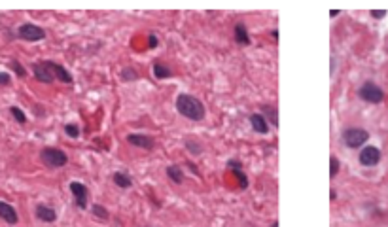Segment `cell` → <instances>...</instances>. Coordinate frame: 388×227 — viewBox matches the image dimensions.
Returning a JSON list of instances; mask_svg holds the SVG:
<instances>
[{"mask_svg": "<svg viewBox=\"0 0 388 227\" xmlns=\"http://www.w3.org/2000/svg\"><path fill=\"white\" fill-rule=\"evenodd\" d=\"M187 167H189V170H191L193 174H197V176H199V170H197V167H195L193 163H187Z\"/></svg>", "mask_w": 388, "mask_h": 227, "instance_id": "obj_30", "label": "cell"}, {"mask_svg": "<svg viewBox=\"0 0 388 227\" xmlns=\"http://www.w3.org/2000/svg\"><path fill=\"white\" fill-rule=\"evenodd\" d=\"M32 74H34V78L40 82V84H53L55 78H53V74L50 72V68L46 66V63H34L32 64Z\"/></svg>", "mask_w": 388, "mask_h": 227, "instance_id": "obj_11", "label": "cell"}, {"mask_svg": "<svg viewBox=\"0 0 388 227\" xmlns=\"http://www.w3.org/2000/svg\"><path fill=\"white\" fill-rule=\"evenodd\" d=\"M127 142H129L131 146H135V148H142V149H153L156 146V140H153V136L150 135H142V133H131L127 135Z\"/></svg>", "mask_w": 388, "mask_h": 227, "instance_id": "obj_9", "label": "cell"}, {"mask_svg": "<svg viewBox=\"0 0 388 227\" xmlns=\"http://www.w3.org/2000/svg\"><path fill=\"white\" fill-rule=\"evenodd\" d=\"M330 199H331V201H335V199H337V193H335V190H331V192H330Z\"/></svg>", "mask_w": 388, "mask_h": 227, "instance_id": "obj_32", "label": "cell"}, {"mask_svg": "<svg viewBox=\"0 0 388 227\" xmlns=\"http://www.w3.org/2000/svg\"><path fill=\"white\" fill-rule=\"evenodd\" d=\"M339 159L335 156H331L330 157V178H335L337 176V172H339Z\"/></svg>", "mask_w": 388, "mask_h": 227, "instance_id": "obj_26", "label": "cell"}, {"mask_svg": "<svg viewBox=\"0 0 388 227\" xmlns=\"http://www.w3.org/2000/svg\"><path fill=\"white\" fill-rule=\"evenodd\" d=\"M271 227H279V221H273V225Z\"/></svg>", "mask_w": 388, "mask_h": 227, "instance_id": "obj_34", "label": "cell"}, {"mask_svg": "<svg viewBox=\"0 0 388 227\" xmlns=\"http://www.w3.org/2000/svg\"><path fill=\"white\" fill-rule=\"evenodd\" d=\"M91 214H93L97 220H104V221H106L108 218H110V212H108V208H106V206H102V205H93V206H91Z\"/></svg>", "mask_w": 388, "mask_h": 227, "instance_id": "obj_22", "label": "cell"}, {"mask_svg": "<svg viewBox=\"0 0 388 227\" xmlns=\"http://www.w3.org/2000/svg\"><path fill=\"white\" fill-rule=\"evenodd\" d=\"M358 95L362 100L371 102V104H379V102H382V99H384L382 89L377 84H373V82H366V84L358 89Z\"/></svg>", "mask_w": 388, "mask_h": 227, "instance_id": "obj_5", "label": "cell"}, {"mask_svg": "<svg viewBox=\"0 0 388 227\" xmlns=\"http://www.w3.org/2000/svg\"><path fill=\"white\" fill-rule=\"evenodd\" d=\"M10 66H12V70L15 72V76H19V78H25V76H27V70L23 68L21 63H19L17 59H12V61H10Z\"/></svg>", "mask_w": 388, "mask_h": 227, "instance_id": "obj_24", "label": "cell"}, {"mask_svg": "<svg viewBox=\"0 0 388 227\" xmlns=\"http://www.w3.org/2000/svg\"><path fill=\"white\" fill-rule=\"evenodd\" d=\"M358 159L364 167H375V165L381 161V149L375 148V146H366V148L360 152Z\"/></svg>", "mask_w": 388, "mask_h": 227, "instance_id": "obj_7", "label": "cell"}, {"mask_svg": "<svg viewBox=\"0 0 388 227\" xmlns=\"http://www.w3.org/2000/svg\"><path fill=\"white\" fill-rule=\"evenodd\" d=\"M167 176H169V180H171L173 184H178V185H182L184 180H186L184 170H182V167H178V165H169V167H167Z\"/></svg>", "mask_w": 388, "mask_h": 227, "instance_id": "obj_16", "label": "cell"}, {"mask_svg": "<svg viewBox=\"0 0 388 227\" xmlns=\"http://www.w3.org/2000/svg\"><path fill=\"white\" fill-rule=\"evenodd\" d=\"M46 63V66L50 68V72L53 74V78L59 80V82H63V84H72L74 82V78H72V74L68 70H66L63 64H57L55 61H50V59H46L44 61Z\"/></svg>", "mask_w": 388, "mask_h": 227, "instance_id": "obj_8", "label": "cell"}, {"mask_svg": "<svg viewBox=\"0 0 388 227\" xmlns=\"http://www.w3.org/2000/svg\"><path fill=\"white\" fill-rule=\"evenodd\" d=\"M339 15V10H331L330 12V17H337Z\"/></svg>", "mask_w": 388, "mask_h": 227, "instance_id": "obj_33", "label": "cell"}, {"mask_svg": "<svg viewBox=\"0 0 388 227\" xmlns=\"http://www.w3.org/2000/svg\"><path fill=\"white\" fill-rule=\"evenodd\" d=\"M176 110H178L180 116H184L191 121H203L207 116L205 104L197 97L187 95V93H180L176 97Z\"/></svg>", "mask_w": 388, "mask_h": 227, "instance_id": "obj_1", "label": "cell"}, {"mask_svg": "<svg viewBox=\"0 0 388 227\" xmlns=\"http://www.w3.org/2000/svg\"><path fill=\"white\" fill-rule=\"evenodd\" d=\"M12 84V76L8 72H0V85H10Z\"/></svg>", "mask_w": 388, "mask_h": 227, "instance_id": "obj_28", "label": "cell"}, {"mask_svg": "<svg viewBox=\"0 0 388 227\" xmlns=\"http://www.w3.org/2000/svg\"><path fill=\"white\" fill-rule=\"evenodd\" d=\"M68 190H70L72 197H74V201H76V206H78L80 210H86L87 199H89V190H87V185H84L82 182H70Z\"/></svg>", "mask_w": 388, "mask_h": 227, "instance_id": "obj_6", "label": "cell"}, {"mask_svg": "<svg viewBox=\"0 0 388 227\" xmlns=\"http://www.w3.org/2000/svg\"><path fill=\"white\" fill-rule=\"evenodd\" d=\"M153 76H156L158 80H169V78H173L174 74H173V70L167 66V64L156 63L153 64Z\"/></svg>", "mask_w": 388, "mask_h": 227, "instance_id": "obj_19", "label": "cell"}, {"mask_svg": "<svg viewBox=\"0 0 388 227\" xmlns=\"http://www.w3.org/2000/svg\"><path fill=\"white\" fill-rule=\"evenodd\" d=\"M371 15H373L375 19H382L386 15V12L384 10H371Z\"/></svg>", "mask_w": 388, "mask_h": 227, "instance_id": "obj_29", "label": "cell"}, {"mask_svg": "<svg viewBox=\"0 0 388 227\" xmlns=\"http://www.w3.org/2000/svg\"><path fill=\"white\" fill-rule=\"evenodd\" d=\"M120 78H122V82H135V80H138L137 68L125 66V68H122V72H120Z\"/></svg>", "mask_w": 388, "mask_h": 227, "instance_id": "obj_21", "label": "cell"}, {"mask_svg": "<svg viewBox=\"0 0 388 227\" xmlns=\"http://www.w3.org/2000/svg\"><path fill=\"white\" fill-rule=\"evenodd\" d=\"M10 114L14 116V120L19 123V125H25L27 123V116H25V112H23L21 108H17V106H10Z\"/></svg>", "mask_w": 388, "mask_h": 227, "instance_id": "obj_23", "label": "cell"}, {"mask_svg": "<svg viewBox=\"0 0 388 227\" xmlns=\"http://www.w3.org/2000/svg\"><path fill=\"white\" fill-rule=\"evenodd\" d=\"M184 146H186L187 152H189V154H193V156H201L203 152H205V146H203L197 138H186Z\"/></svg>", "mask_w": 388, "mask_h": 227, "instance_id": "obj_20", "label": "cell"}, {"mask_svg": "<svg viewBox=\"0 0 388 227\" xmlns=\"http://www.w3.org/2000/svg\"><path fill=\"white\" fill-rule=\"evenodd\" d=\"M158 46H159L158 36L153 34V32H150V34H148V48H150V50H156Z\"/></svg>", "mask_w": 388, "mask_h": 227, "instance_id": "obj_27", "label": "cell"}, {"mask_svg": "<svg viewBox=\"0 0 388 227\" xmlns=\"http://www.w3.org/2000/svg\"><path fill=\"white\" fill-rule=\"evenodd\" d=\"M261 116L265 118L267 123L271 121V125H273L275 129L279 127V110H277V106H271V104L261 106Z\"/></svg>", "mask_w": 388, "mask_h": 227, "instance_id": "obj_17", "label": "cell"}, {"mask_svg": "<svg viewBox=\"0 0 388 227\" xmlns=\"http://www.w3.org/2000/svg\"><path fill=\"white\" fill-rule=\"evenodd\" d=\"M112 180H114V184L118 185V187H122V190L133 187V178H131L129 174H125V172H114Z\"/></svg>", "mask_w": 388, "mask_h": 227, "instance_id": "obj_18", "label": "cell"}, {"mask_svg": "<svg viewBox=\"0 0 388 227\" xmlns=\"http://www.w3.org/2000/svg\"><path fill=\"white\" fill-rule=\"evenodd\" d=\"M235 42H237L239 46H243V48H246V46L252 44L248 28H246L245 23H237V25H235Z\"/></svg>", "mask_w": 388, "mask_h": 227, "instance_id": "obj_14", "label": "cell"}, {"mask_svg": "<svg viewBox=\"0 0 388 227\" xmlns=\"http://www.w3.org/2000/svg\"><path fill=\"white\" fill-rule=\"evenodd\" d=\"M250 125L256 133H259V135H267V133H269V123H267L265 118H263L261 114H252Z\"/></svg>", "mask_w": 388, "mask_h": 227, "instance_id": "obj_15", "label": "cell"}, {"mask_svg": "<svg viewBox=\"0 0 388 227\" xmlns=\"http://www.w3.org/2000/svg\"><path fill=\"white\" fill-rule=\"evenodd\" d=\"M17 38H21L25 42H40L46 38V30L34 23H23L21 27L17 28Z\"/></svg>", "mask_w": 388, "mask_h": 227, "instance_id": "obj_4", "label": "cell"}, {"mask_svg": "<svg viewBox=\"0 0 388 227\" xmlns=\"http://www.w3.org/2000/svg\"><path fill=\"white\" fill-rule=\"evenodd\" d=\"M227 169L233 172V176L239 180V187L245 192L246 187H248V176L245 174V170H243V163L239 161V159H229L227 161Z\"/></svg>", "mask_w": 388, "mask_h": 227, "instance_id": "obj_10", "label": "cell"}, {"mask_svg": "<svg viewBox=\"0 0 388 227\" xmlns=\"http://www.w3.org/2000/svg\"><path fill=\"white\" fill-rule=\"evenodd\" d=\"M0 218L6 221V223H10V225H15V223L19 221L17 210H15L10 203H4V201H0Z\"/></svg>", "mask_w": 388, "mask_h": 227, "instance_id": "obj_12", "label": "cell"}, {"mask_svg": "<svg viewBox=\"0 0 388 227\" xmlns=\"http://www.w3.org/2000/svg\"><path fill=\"white\" fill-rule=\"evenodd\" d=\"M34 214H36V218L40 221H44V223H53V221L57 220V210H53V208L48 205H38Z\"/></svg>", "mask_w": 388, "mask_h": 227, "instance_id": "obj_13", "label": "cell"}, {"mask_svg": "<svg viewBox=\"0 0 388 227\" xmlns=\"http://www.w3.org/2000/svg\"><path fill=\"white\" fill-rule=\"evenodd\" d=\"M40 161H42L48 169H63L66 163H68V156H66L63 149L59 148H44L40 152Z\"/></svg>", "mask_w": 388, "mask_h": 227, "instance_id": "obj_2", "label": "cell"}, {"mask_svg": "<svg viewBox=\"0 0 388 227\" xmlns=\"http://www.w3.org/2000/svg\"><path fill=\"white\" fill-rule=\"evenodd\" d=\"M369 138V133H367L366 129H360V127H348L343 131V144H345L346 148H360V146H364Z\"/></svg>", "mask_w": 388, "mask_h": 227, "instance_id": "obj_3", "label": "cell"}, {"mask_svg": "<svg viewBox=\"0 0 388 227\" xmlns=\"http://www.w3.org/2000/svg\"><path fill=\"white\" fill-rule=\"evenodd\" d=\"M271 36H273L275 40H277V38H279V28H273V30H271Z\"/></svg>", "mask_w": 388, "mask_h": 227, "instance_id": "obj_31", "label": "cell"}, {"mask_svg": "<svg viewBox=\"0 0 388 227\" xmlns=\"http://www.w3.org/2000/svg\"><path fill=\"white\" fill-rule=\"evenodd\" d=\"M65 133H66V136H70V138H80V127L76 125V123H66Z\"/></svg>", "mask_w": 388, "mask_h": 227, "instance_id": "obj_25", "label": "cell"}]
</instances>
